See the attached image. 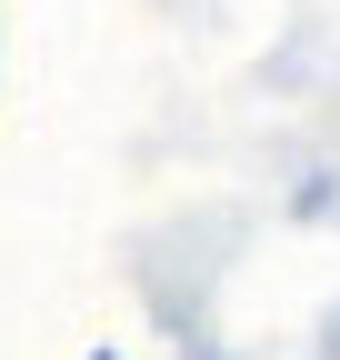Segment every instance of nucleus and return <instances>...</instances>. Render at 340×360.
<instances>
[]
</instances>
